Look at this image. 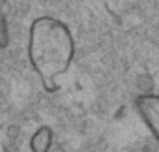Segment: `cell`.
Here are the masks:
<instances>
[{
    "label": "cell",
    "instance_id": "7a4b0ae2",
    "mask_svg": "<svg viewBox=\"0 0 159 152\" xmlns=\"http://www.w3.org/2000/svg\"><path fill=\"white\" fill-rule=\"evenodd\" d=\"M135 109L155 143L159 145V92H146L137 96Z\"/></svg>",
    "mask_w": 159,
    "mask_h": 152
},
{
    "label": "cell",
    "instance_id": "3957f363",
    "mask_svg": "<svg viewBox=\"0 0 159 152\" xmlns=\"http://www.w3.org/2000/svg\"><path fill=\"white\" fill-rule=\"evenodd\" d=\"M52 143H54V131H52V128L51 126H39L32 133V137L28 141V146H30L32 152H51Z\"/></svg>",
    "mask_w": 159,
    "mask_h": 152
},
{
    "label": "cell",
    "instance_id": "6da1fadb",
    "mask_svg": "<svg viewBox=\"0 0 159 152\" xmlns=\"http://www.w3.org/2000/svg\"><path fill=\"white\" fill-rule=\"evenodd\" d=\"M75 51L73 32L62 19L41 15L30 23L26 56L45 92H56L60 88L58 77L71 68Z\"/></svg>",
    "mask_w": 159,
    "mask_h": 152
},
{
    "label": "cell",
    "instance_id": "277c9868",
    "mask_svg": "<svg viewBox=\"0 0 159 152\" xmlns=\"http://www.w3.org/2000/svg\"><path fill=\"white\" fill-rule=\"evenodd\" d=\"M10 23H8V17L6 13L0 10V49H6L10 45Z\"/></svg>",
    "mask_w": 159,
    "mask_h": 152
}]
</instances>
